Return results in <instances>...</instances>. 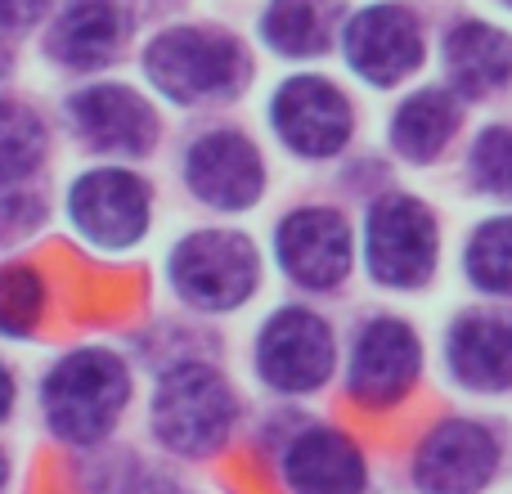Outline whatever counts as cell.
Returning a JSON list of instances; mask_svg holds the SVG:
<instances>
[{
  "instance_id": "obj_1",
  "label": "cell",
  "mask_w": 512,
  "mask_h": 494,
  "mask_svg": "<svg viewBox=\"0 0 512 494\" xmlns=\"http://www.w3.org/2000/svg\"><path fill=\"white\" fill-rule=\"evenodd\" d=\"M131 400V373L108 351H77L50 369L41 387L45 423L68 445H95L117 427Z\"/></svg>"
},
{
  "instance_id": "obj_2",
  "label": "cell",
  "mask_w": 512,
  "mask_h": 494,
  "mask_svg": "<svg viewBox=\"0 0 512 494\" xmlns=\"http://www.w3.org/2000/svg\"><path fill=\"white\" fill-rule=\"evenodd\" d=\"M234 418H239L234 387L212 364L180 360L158 378V391H153V436L171 454H185V459L216 454L230 441Z\"/></svg>"
},
{
  "instance_id": "obj_3",
  "label": "cell",
  "mask_w": 512,
  "mask_h": 494,
  "mask_svg": "<svg viewBox=\"0 0 512 494\" xmlns=\"http://www.w3.org/2000/svg\"><path fill=\"white\" fill-rule=\"evenodd\" d=\"M153 86L176 104H198L212 95H230L248 81V54L234 36L203 32V27H176L162 32L144 54Z\"/></svg>"
},
{
  "instance_id": "obj_4",
  "label": "cell",
  "mask_w": 512,
  "mask_h": 494,
  "mask_svg": "<svg viewBox=\"0 0 512 494\" xmlns=\"http://www.w3.org/2000/svg\"><path fill=\"white\" fill-rule=\"evenodd\" d=\"M256 247L243 234L203 230L189 234L171 256V283L198 310H230L243 306L256 288Z\"/></svg>"
},
{
  "instance_id": "obj_5",
  "label": "cell",
  "mask_w": 512,
  "mask_h": 494,
  "mask_svg": "<svg viewBox=\"0 0 512 494\" xmlns=\"http://www.w3.org/2000/svg\"><path fill=\"white\" fill-rule=\"evenodd\" d=\"M369 270L387 288H423L436 270V221L418 198L387 194L369 212Z\"/></svg>"
},
{
  "instance_id": "obj_6",
  "label": "cell",
  "mask_w": 512,
  "mask_h": 494,
  "mask_svg": "<svg viewBox=\"0 0 512 494\" xmlns=\"http://www.w3.org/2000/svg\"><path fill=\"white\" fill-rule=\"evenodd\" d=\"M499 441L472 418H445L414 454L418 494H481L499 472Z\"/></svg>"
},
{
  "instance_id": "obj_7",
  "label": "cell",
  "mask_w": 512,
  "mask_h": 494,
  "mask_svg": "<svg viewBox=\"0 0 512 494\" xmlns=\"http://www.w3.org/2000/svg\"><path fill=\"white\" fill-rule=\"evenodd\" d=\"M256 364L261 378L279 391H319L333 373V333L319 315L301 306H288L265 324L261 342H256Z\"/></svg>"
},
{
  "instance_id": "obj_8",
  "label": "cell",
  "mask_w": 512,
  "mask_h": 494,
  "mask_svg": "<svg viewBox=\"0 0 512 494\" xmlns=\"http://www.w3.org/2000/svg\"><path fill=\"white\" fill-rule=\"evenodd\" d=\"M418 364H423L418 337L400 319H373L351 351L346 391L364 409H391L418 382Z\"/></svg>"
},
{
  "instance_id": "obj_9",
  "label": "cell",
  "mask_w": 512,
  "mask_h": 494,
  "mask_svg": "<svg viewBox=\"0 0 512 494\" xmlns=\"http://www.w3.org/2000/svg\"><path fill=\"white\" fill-rule=\"evenodd\" d=\"M68 212L95 247H131L149 230V185L131 171H90L72 185Z\"/></svg>"
},
{
  "instance_id": "obj_10",
  "label": "cell",
  "mask_w": 512,
  "mask_h": 494,
  "mask_svg": "<svg viewBox=\"0 0 512 494\" xmlns=\"http://www.w3.org/2000/svg\"><path fill=\"white\" fill-rule=\"evenodd\" d=\"M274 131L301 158H328L351 140V104L324 77H292L270 104Z\"/></svg>"
},
{
  "instance_id": "obj_11",
  "label": "cell",
  "mask_w": 512,
  "mask_h": 494,
  "mask_svg": "<svg viewBox=\"0 0 512 494\" xmlns=\"http://www.w3.org/2000/svg\"><path fill=\"white\" fill-rule=\"evenodd\" d=\"M346 63L373 86H396L423 63V32L405 5H369L346 27Z\"/></svg>"
},
{
  "instance_id": "obj_12",
  "label": "cell",
  "mask_w": 512,
  "mask_h": 494,
  "mask_svg": "<svg viewBox=\"0 0 512 494\" xmlns=\"http://www.w3.org/2000/svg\"><path fill=\"white\" fill-rule=\"evenodd\" d=\"M279 265L301 283V288H337L351 270V230L337 212L328 207H310V212H292L279 225Z\"/></svg>"
},
{
  "instance_id": "obj_13",
  "label": "cell",
  "mask_w": 512,
  "mask_h": 494,
  "mask_svg": "<svg viewBox=\"0 0 512 494\" xmlns=\"http://www.w3.org/2000/svg\"><path fill=\"white\" fill-rule=\"evenodd\" d=\"M189 189H194L203 203L221 207V212H243L261 198L265 189V167L261 153L252 149V140L234 131H212L189 149L185 162Z\"/></svg>"
},
{
  "instance_id": "obj_14",
  "label": "cell",
  "mask_w": 512,
  "mask_h": 494,
  "mask_svg": "<svg viewBox=\"0 0 512 494\" xmlns=\"http://www.w3.org/2000/svg\"><path fill=\"white\" fill-rule=\"evenodd\" d=\"M283 481L292 494H364L369 468L360 445L337 427H306L283 450Z\"/></svg>"
},
{
  "instance_id": "obj_15",
  "label": "cell",
  "mask_w": 512,
  "mask_h": 494,
  "mask_svg": "<svg viewBox=\"0 0 512 494\" xmlns=\"http://www.w3.org/2000/svg\"><path fill=\"white\" fill-rule=\"evenodd\" d=\"M68 117L77 135L99 153H149L158 140V117L126 86H86L72 95Z\"/></svg>"
},
{
  "instance_id": "obj_16",
  "label": "cell",
  "mask_w": 512,
  "mask_h": 494,
  "mask_svg": "<svg viewBox=\"0 0 512 494\" xmlns=\"http://www.w3.org/2000/svg\"><path fill=\"white\" fill-rule=\"evenodd\" d=\"M135 32V0H68L50 27V54L68 68H104Z\"/></svg>"
},
{
  "instance_id": "obj_17",
  "label": "cell",
  "mask_w": 512,
  "mask_h": 494,
  "mask_svg": "<svg viewBox=\"0 0 512 494\" xmlns=\"http://www.w3.org/2000/svg\"><path fill=\"white\" fill-rule=\"evenodd\" d=\"M450 369L472 391H508L512 387V319L508 315H463L454 324Z\"/></svg>"
},
{
  "instance_id": "obj_18",
  "label": "cell",
  "mask_w": 512,
  "mask_h": 494,
  "mask_svg": "<svg viewBox=\"0 0 512 494\" xmlns=\"http://www.w3.org/2000/svg\"><path fill=\"white\" fill-rule=\"evenodd\" d=\"M445 72L463 95H495L512 81V36L468 18L445 36Z\"/></svg>"
},
{
  "instance_id": "obj_19",
  "label": "cell",
  "mask_w": 512,
  "mask_h": 494,
  "mask_svg": "<svg viewBox=\"0 0 512 494\" xmlns=\"http://www.w3.org/2000/svg\"><path fill=\"white\" fill-rule=\"evenodd\" d=\"M454 126H459V108L445 90H418L414 99H405L391 122V144L405 153L409 162H432L436 153L450 144Z\"/></svg>"
},
{
  "instance_id": "obj_20",
  "label": "cell",
  "mask_w": 512,
  "mask_h": 494,
  "mask_svg": "<svg viewBox=\"0 0 512 494\" xmlns=\"http://www.w3.org/2000/svg\"><path fill=\"white\" fill-rule=\"evenodd\" d=\"M261 32L279 54H319L333 36V0H270Z\"/></svg>"
},
{
  "instance_id": "obj_21",
  "label": "cell",
  "mask_w": 512,
  "mask_h": 494,
  "mask_svg": "<svg viewBox=\"0 0 512 494\" xmlns=\"http://www.w3.org/2000/svg\"><path fill=\"white\" fill-rule=\"evenodd\" d=\"M45 126L27 108L0 104V185H27L41 167Z\"/></svg>"
},
{
  "instance_id": "obj_22",
  "label": "cell",
  "mask_w": 512,
  "mask_h": 494,
  "mask_svg": "<svg viewBox=\"0 0 512 494\" xmlns=\"http://www.w3.org/2000/svg\"><path fill=\"white\" fill-rule=\"evenodd\" d=\"M468 274L481 292L512 297V216L486 221L468 243Z\"/></svg>"
},
{
  "instance_id": "obj_23",
  "label": "cell",
  "mask_w": 512,
  "mask_h": 494,
  "mask_svg": "<svg viewBox=\"0 0 512 494\" xmlns=\"http://www.w3.org/2000/svg\"><path fill=\"white\" fill-rule=\"evenodd\" d=\"M41 310H45L41 274L27 270V265H5L0 270V333L27 337L41 324Z\"/></svg>"
},
{
  "instance_id": "obj_24",
  "label": "cell",
  "mask_w": 512,
  "mask_h": 494,
  "mask_svg": "<svg viewBox=\"0 0 512 494\" xmlns=\"http://www.w3.org/2000/svg\"><path fill=\"white\" fill-rule=\"evenodd\" d=\"M472 180L486 194L512 198V126H490L481 131L477 149H472Z\"/></svg>"
},
{
  "instance_id": "obj_25",
  "label": "cell",
  "mask_w": 512,
  "mask_h": 494,
  "mask_svg": "<svg viewBox=\"0 0 512 494\" xmlns=\"http://www.w3.org/2000/svg\"><path fill=\"white\" fill-rule=\"evenodd\" d=\"M45 203L27 185H0V239H18L32 225H41Z\"/></svg>"
},
{
  "instance_id": "obj_26",
  "label": "cell",
  "mask_w": 512,
  "mask_h": 494,
  "mask_svg": "<svg viewBox=\"0 0 512 494\" xmlns=\"http://www.w3.org/2000/svg\"><path fill=\"white\" fill-rule=\"evenodd\" d=\"M50 9V0H0V23L5 27H27Z\"/></svg>"
},
{
  "instance_id": "obj_27",
  "label": "cell",
  "mask_w": 512,
  "mask_h": 494,
  "mask_svg": "<svg viewBox=\"0 0 512 494\" xmlns=\"http://www.w3.org/2000/svg\"><path fill=\"white\" fill-rule=\"evenodd\" d=\"M9 409H14V373L0 364V418H9Z\"/></svg>"
},
{
  "instance_id": "obj_28",
  "label": "cell",
  "mask_w": 512,
  "mask_h": 494,
  "mask_svg": "<svg viewBox=\"0 0 512 494\" xmlns=\"http://www.w3.org/2000/svg\"><path fill=\"white\" fill-rule=\"evenodd\" d=\"M5 72H9V50H0V81H5Z\"/></svg>"
},
{
  "instance_id": "obj_29",
  "label": "cell",
  "mask_w": 512,
  "mask_h": 494,
  "mask_svg": "<svg viewBox=\"0 0 512 494\" xmlns=\"http://www.w3.org/2000/svg\"><path fill=\"white\" fill-rule=\"evenodd\" d=\"M5 477H9V468H5V454H0V494H5Z\"/></svg>"
},
{
  "instance_id": "obj_30",
  "label": "cell",
  "mask_w": 512,
  "mask_h": 494,
  "mask_svg": "<svg viewBox=\"0 0 512 494\" xmlns=\"http://www.w3.org/2000/svg\"><path fill=\"white\" fill-rule=\"evenodd\" d=\"M508 5H512V0H508Z\"/></svg>"
}]
</instances>
